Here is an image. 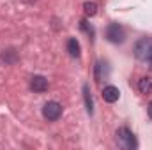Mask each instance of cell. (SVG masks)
Instances as JSON below:
<instances>
[{
	"mask_svg": "<svg viewBox=\"0 0 152 150\" xmlns=\"http://www.w3.org/2000/svg\"><path fill=\"white\" fill-rule=\"evenodd\" d=\"M134 55L138 60L143 62H151L152 64V39L151 37H143L140 39L134 46Z\"/></svg>",
	"mask_w": 152,
	"mask_h": 150,
	"instance_id": "obj_1",
	"label": "cell"
},
{
	"mask_svg": "<svg viewBox=\"0 0 152 150\" xmlns=\"http://www.w3.org/2000/svg\"><path fill=\"white\" fill-rule=\"evenodd\" d=\"M117 143H118V147H122L126 150H134L138 147V141H136L134 134L127 127H120L117 131Z\"/></svg>",
	"mask_w": 152,
	"mask_h": 150,
	"instance_id": "obj_2",
	"label": "cell"
},
{
	"mask_svg": "<svg viewBox=\"0 0 152 150\" xmlns=\"http://www.w3.org/2000/svg\"><path fill=\"white\" fill-rule=\"evenodd\" d=\"M42 117L50 122H55L62 117V106L57 103V101H48L44 106H42Z\"/></svg>",
	"mask_w": 152,
	"mask_h": 150,
	"instance_id": "obj_3",
	"label": "cell"
},
{
	"mask_svg": "<svg viewBox=\"0 0 152 150\" xmlns=\"http://www.w3.org/2000/svg\"><path fill=\"white\" fill-rule=\"evenodd\" d=\"M106 39L110 42H113V44H120L126 39V32L118 23H110L108 28H106Z\"/></svg>",
	"mask_w": 152,
	"mask_h": 150,
	"instance_id": "obj_4",
	"label": "cell"
},
{
	"mask_svg": "<svg viewBox=\"0 0 152 150\" xmlns=\"http://www.w3.org/2000/svg\"><path fill=\"white\" fill-rule=\"evenodd\" d=\"M30 88L34 90V92H44V90H48V79L44 78V76H32V79H30Z\"/></svg>",
	"mask_w": 152,
	"mask_h": 150,
	"instance_id": "obj_5",
	"label": "cell"
},
{
	"mask_svg": "<svg viewBox=\"0 0 152 150\" xmlns=\"http://www.w3.org/2000/svg\"><path fill=\"white\" fill-rule=\"evenodd\" d=\"M118 97H120V90H118L117 87H113V85L104 87V90H103V99H104L106 103H117Z\"/></svg>",
	"mask_w": 152,
	"mask_h": 150,
	"instance_id": "obj_6",
	"label": "cell"
},
{
	"mask_svg": "<svg viewBox=\"0 0 152 150\" xmlns=\"http://www.w3.org/2000/svg\"><path fill=\"white\" fill-rule=\"evenodd\" d=\"M83 99H85L87 113H88V115H92V113H94V101H92V95H90L88 85H83Z\"/></svg>",
	"mask_w": 152,
	"mask_h": 150,
	"instance_id": "obj_7",
	"label": "cell"
},
{
	"mask_svg": "<svg viewBox=\"0 0 152 150\" xmlns=\"http://www.w3.org/2000/svg\"><path fill=\"white\" fill-rule=\"evenodd\" d=\"M67 51H69V55H71L73 58H78V57H80V42H78L75 37H71L67 41Z\"/></svg>",
	"mask_w": 152,
	"mask_h": 150,
	"instance_id": "obj_8",
	"label": "cell"
},
{
	"mask_svg": "<svg viewBox=\"0 0 152 150\" xmlns=\"http://www.w3.org/2000/svg\"><path fill=\"white\" fill-rule=\"evenodd\" d=\"M138 88H140L142 94H151L152 92V78H149V76L142 78V79L138 81Z\"/></svg>",
	"mask_w": 152,
	"mask_h": 150,
	"instance_id": "obj_9",
	"label": "cell"
},
{
	"mask_svg": "<svg viewBox=\"0 0 152 150\" xmlns=\"http://www.w3.org/2000/svg\"><path fill=\"white\" fill-rule=\"evenodd\" d=\"M83 9H85V14H87V16H96V12H97V4H96V2H85V4H83Z\"/></svg>",
	"mask_w": 152,
	"mask_h": 150,
	"instance_id": "obj_10",
	"label": "cell"
},
{
	"mask_svg": "<svg viewBox=\"0 0 152 150\" xmlns=\"http://www.w3.org/2000/svg\"><path fill=\"white\" fill-rule=\"evenodd\" d=\"M80 27H81V30H85V32L92 34V28H88V23H87V20H81V21H80Z\"/></svg>",
	"mask_w": 152,
	"mask_h": 150,
	"instance_id": "obj_11",
	"label": "cell"
},
{
	"mask_svg": "<svg viewBox=\"0 0 152 150\" xmlns=\"http://www.w3.org/2000/svg\"><path fill=\"white\" fill-rule=\"evenodd\" d=\"M147 111H149V117L152 118V101L149 103V106H147Z\"/></svg>",
	"mask_w": 152,
	"mask_h": 150,
	"instance_id": "obj_12",
	"label": "cell"
}]
</instances>
